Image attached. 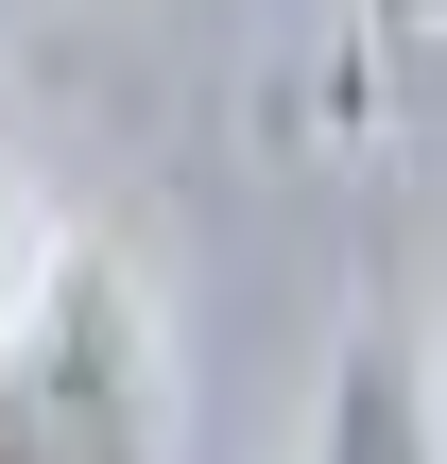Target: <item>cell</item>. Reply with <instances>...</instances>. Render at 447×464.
Here are the masks:
<instances>
[{"instance_id": "1", "label": "cell", "mask_w": 447, "mask_h": 464, "mask_svg": "<svg viewBox=\"0 0 447 464\" xmlns=\"http://www.w3.org/2000/svg\"><path fill=\"white\" fill-rule=\"evenodd\" d=\"M0 448L17 464H138V448H172V362H155L138 258L69 241L52 293L0 327Z\"/></svg>"}, {"instance_id": "2", "label": "cell", "mask_w": 447, "mask_h": 464, "mask_svg": "<svg viewBox=\"0 0 447 464\" xmlns=\"http://www.w3.org/2000/svg\"><path fill=\"white\" fill-rule=\"evenodd\" d=\"M310 448H447V396H413L396 344H379V362H345V396L310 413Z\"/></svg>"}, {"instance_id": "3", "label": "cell", "mask_w": 447, "mask_h": 464, "mask_svg": "<svg viewBox=\"0 0 447 464\" xmlns=\"http://www.w3.org/2000/svg\"><path fill=\"white\" fill-rule=\"evenodd\" d=\"M52 258H69V241H34V207H17V189H0V327H17V310H34V293H52Z\"/></svg>"}, {"instance_id": "4", "label": "cell", "mask_w": 447, "mask_h": 464, "mask_svg": "<svg viewBox=\"0 0 447 464\" xmlns=\"http://www.w3.org/2000/svg\"><path fill=\"white\" fill-rule=\"evenodd\" d=\"M379 17H396V34H447V0H379Z\"/></svg>"}, {"instance_id": "5", "label": "cell", "mask_w": 447, "mask_h": 464, "mask_svg": "<svg viewBox=\"0 0 447 464\" xmlns=\"http://www.w3.org/2000/svg\"><path fill=\"white\" fill-rule=\"evenodd\" d=\"M431 396H447V344H431Z\"/></svg>"}]
</instances>
